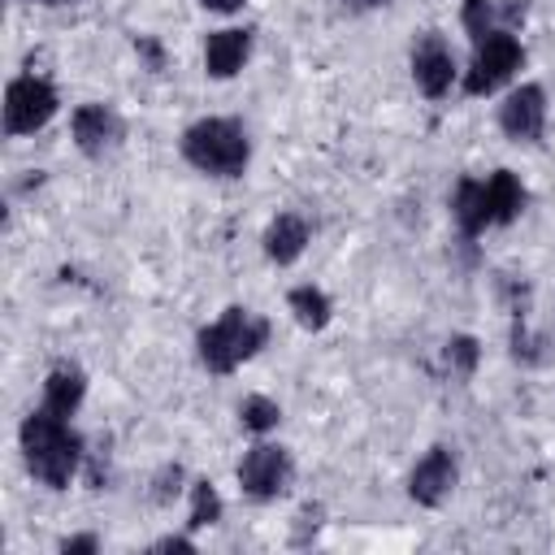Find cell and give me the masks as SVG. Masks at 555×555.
Instances as JSON below:
<instances>
[{
  "instance_id": "obj_27",
  "label": "cell",
  "mask_w": 555,
  "mask_h": 555,
  "mask_svg": "<svg viewBox=\"0 0 555 555\" xmlns=\"http://www.w3.org/2000/svg\"><path fill=\"white\" fill-rule=\"evenodd\" d=\"M22 4H35V0H22Z\"/></svg>"
},
{
  "instance_id": "obj_21",
  "label": "cell",
  "mask_w": 555,
  "mask_h": 555,
  "mask_svg": "<svg viewBox=\"0 0 555 555\" xmlns=\"http://www.w3.org/2000/svg\"><path fill=\"white\" fill-rule=\"evenodd\" d=\"M134 56H139L152 74H160V69H165V43H160L156 35H134Z\"/></svg>"
},
{
  "instance_id": "obj_4",
  "label": "cell",
  "mask_w": 555,
  "mask_h": 555,
  "mask_svg": "<svg viewBox=\"0 0 555 555\" xmlns=\"http://www.w3.org/2000/svg\"><path fill=\"white\" fill-rule=\"evenodd\" d=\"M525 65V43L516 39V30H490L486 39L473 43V56H468V69L460 74L464 78V95L481 100V95H494L499 87H507Z\"/></svg>"
},
{
  "instance_id": "obj_23",
  "label": "cell",
  "mask_w": 555,
  "mask_h": 555,
  "mask_svg": "<svg viewBox=\"0 0 555 555\" xmlns=\"http://www.w3.org/2000/svg\"><path fill=\"white\" fill-rule=\"evenodd\" d=\"M56 551L61 555H91V551H100V538L95 533H74V538H61Z\"/></svg>"
},
{
  "instance_id": "obj_20",
  "label": "cell",
  "mask_w": 555,
  "mask_h": 555,
  "mask_svg": "<svg viewBox=\"0 0 555 555\" xmlns=\"http://www.w3.org/2000/svg\"><path fill=\"white\" fill-rule=\"evenodd\" d=\"M460 26L473 43L486 39L490 30H503L499 26V0H460Z\"/></svg>"
},
{
  "instance_id": "obj_18",
  "label": "cell",
  "mask_w": 555,
  "mask_h": 555,
  "mask_svg": "<svg viewBox=\"0 0 555 555\" xmlns=\"http://www.w3.org/2000/svg\"><path fill=\"white\" fill-rule=\"evenodd\" d=\"M238 425H243L247 434L264 438V434H273V429L282 425V403L269 399V395H247V399L238 403Z\"/></svg>"
},
{
  "instance_id": "obj_16",
  "label": "cell",
  "mask_w": 555,
  "mask_h": 555,
  "mask_svg": "<svg viewBox=\"0 0 555 555\" xmlns=\"http://www.w3.org/2000/svg\"><path fill=\"white\" fill-rule=\"evenodd\" d=\"M286 312L295 317V325H299V330L321 334V330L334 321V299H330L321 286L304 282V286H291V291H286Z\"/></svg>"
},
{
  "instance_id": "obj_11",
  "label": "cell",
  "mask_w": 555,
  "mask_h": 555,
  "mask_svg": "<svg viewBox=\"0 0 555 555\" xmlns=\"http://www.w3.org/2000/svg\"><path fill=\"white\" fill-rule=\"evenodd\" d=\"M251 43H256L251 26H221V30H208V35H204V74L217 78V82L234 78V74L247 65Z\"/></svg>"
},
{
  "instance_id": "obj_25",
  "label": "cell",
  "mask_w": 555,
  "mask_h": 555,
  "mask_svg": "<svg viewBox=\"0 0 555 555\" xmlns=\"http://www.w3.org/2000/svg\"><path fill=\"white\" fill-rule=\"evenodd\" d=\"M247 0H199V9H208V13H238Z\"/></svg>"
},
{
  "instance_id": "obj_17",
  "label": "cell",
  "mask_w": 555,
  "mask_h": 555,
  "mask_svg": "<svg viewBox=\"0 0 555 555\" xmlns=\"http://www.w3.org/2000/svg\"><path fill=\"white\" fill-rule=\"evenodd\" d=\"M477 364H481V343L473 334H451L442 343V369H447V377L468 382L477 373Z\"/></svg>"
},
{
  "instance_id": "obj_2",
  "label": "cell",
  "mask_w": 555,
  "mask_h": 555,
  "mask_svg": "<svg viewBox=\"0 0 555 555\" xmlns=\"http://www.w3.org/2000/svg\"><path fill=\"white\" fill-rule=\"evenodd\" d=\"M269 343V321L243 304H230L217 321L199 325L195 334V360L204 373L212 377H230L238 373L251 356H260V347Z\"/></svg>"
},
{
  "instance_id": "obj_13",
  "label": "cell",
  "mask_w": 555,
  "mask_h": 555,
  "mask_svg": "<svg viewBox=\"0 0 555 555\" xmlns=\"http://www.w3.org/2000/svg\"><path fill=\"white\" fill-rule=\"evenodd\" d=\"M451 221H455V230H460L464 243H473V238H481L486 230H494L490 199H486V178L464 173V178L451 186Z\"/></svg>"
},
{
  "instance_id": "obj_26",
  "label": "cell",
  "mask_w": 555,
  "mask_h": 555,
  "mask_svg": "<svg viewBox=\"0 0 555 555\" xmlns=\"http://www.w3.org/2000/svg\"><path fill=\"white\" fill-rule=\"evenodd\" d=\"M390 0H356V9H386Z\"/></svg>"
},
{
  "instance_id": "obj_1",
  "label": "cell",
  "mask_w": 555,
  "mask_h": 555,
  "mask_svg": "<svg viewBox=\"0 0 555 555\" xmlns=\"http://www.w3.org/2000/svg\"><path fill=\"white\" fill-rule=\"evenodd\" d=\"M17 447H22L26 473L48 490H69V481L78 477V468L87 460V442L69 425V416H56L48 408H35L22 416Z\"/></svg>"
},
{
  "instance_id": "obj_8",
  "label": "cell",
  "mask_w": 555,
  "mask_h": 555,
  "mask_svg": "<svg viewBox=\"0 0 555 555\" xmlns=\"http://www.w3.org/2000/svg\"><path fill=\"white\" fill-rule=\"evenodd\" d=\"M546 117H551V104H546L542 82H520L499 104V130L512 143H542L546 139Z\"/></svg>"
},
{
  "instance_id": "obj_9",
  "label": "cell",
  "mask_w": 555,
  "mask_h": 555,
  "mask_svg": "<svg viewBox=\"0 0 555 555\" xmlns=\"http://www.w3.org/2000/svg\"><path fill=\"white\" fill-rule=\"evenodd\" d=\"M121 134H126V126H121V117L108 100H87L69 113V139L87 160L108 156L121 143Z\"/></svg>"
},
{
  "instance_id": "obj_14",
  "label": "cell",
  "mask_w": 555,
  "mask_h": 555,
  "mask_svg": "<svg viewBox=\"0 0 555 555\" xmlns=\"http://www.w3.org/2000/svg\"><path fill=\"white\" fill-rule=\"evenodd\" d=\"M82 399H87V373H82L78 364H52L48 377H43V399H39V408H48V412L74 421L78 408H82Z\"/></svg>"
},
{
  "instance_id": "obj_24",
  "label": "cell",
  "mask_w": 555,
  "mask_h": 555,
  "mask_svg": "<svg viewBox=\"0 0 555 555\" xmlns=\"http://www.w3.org/2000/svg\"><path fill=\"white\" fill-rule=\"evenodd\" d=\"M152 551H186V555H191V551H195V542H191V538H182V533H169V538H156V542H152Z\"/></svg>"
},
{
  "instance_id": "obj_15",
  "label": "cell",
  "mask_w": 555,
  "mask_h": 555,
  "mask_svg": "<svg viewBox=\"0 0 555 555\" xmlns=\"http://www.w3.org/2000/svg\"><path fill=\"white\" fill-rule=\"evenodd\" d=\"M486 199H490L494 225H512V221L525 212L529 191H525V182H520L512 169H494V173H486Z\"/></svg>"
},
{
  "instance_id": "obj_3",
  "label": "cell",
  "mask_w": 555,
  "mask_h": 555,
  "mask_svg": "<svg viewBox=\"0 0 555 555\" xmlns=\"http://www.w3.org/2000/svg\"><path fill=\"white\" fill-rule=\"evenodd\" d=\"M178 152L204 178H243L251 165V139L238 117H195L178 134Z\"/></svg>"
},
{
  "instance_id": "obj_12",
  "label": "cell",
  "mask_w": 555,
  "mask_h": 555,
  "mask_svg": "<svg viewBox=\"0 0 555 555\" xmlns=\"http://www.w3.org/2000/svg\"><path fill=\"white\" fill-rule=\"evenodd\" d=\"M308 243H312V225H308L304 212H291V208L278 212V217H269V225H264V234H260V251H264V260L278 264V269L295 264V260L308 251Z\"/></svg>"
},
{
  "instance_id": "obj_22",
  "label": "cell",
  "mask_w": 555,
  "mask_h": 555,
  "mask_svg": "<svg viewBox=\"0 0 555 555\" xmlns=\"http://www.w3.org/2000/svg\"><path fill=\"white\" fill-rule=\"evenodd\" d=\"M529 9H533V0H499V26L503 30H520Z\"/></svg>"
},
{
  "instance_id": "obj_19",
  "label": "cell",
  "mask_w": 555,
  "mask_h": 555,
  "mask_svg": "<svg viewBox=\"0 0 555 555\" xmlns=\"http://www.w3.org/2000/svg\"><path fill=\"white\" fill-rule=\"evenodd\" d=\"M221 512H225V503H221L217 486H212L208 477H195V481H191V512H186V525H191V529H208V525L221 520Z\"/></svg>"
},
{
  "instance_id": "obj_10",
  "label": "cell",
  "mask_w": 555,
  "mask_h": 555,
  "mask_svg": "<svg viewBox=\"0 0 555 555\" xmlns=\"http://www.w3.org/2000/svg\"><path fill=\"white\" fill-rule=\"evenodd\" d=\"M455 481H460V460H455L451 447L438 442V447H429V451L412 464V473H408V499H412L416 507H442V503L451 499Z\"/></svg>"
},
{
  "instance_id": "obj_7",
  "label": "cell",
  "mask_w": 555,
  "mask_h": 555,
  "mask_svg": "<svg viewBox=\"0 0 555 555\" xmlns=\"http://www.w3.org/2000/svg\"><path fill=\"white\" fill-rule=\"evenodd\" d=\"M408 69H412V82L425 100H447L451 87L460 82V65H455V52L451 43L442 39V30H421L412 39V52H408Z\"/></svg>"
},
{
  "instance_id": "obj_5",
  "label": "cell",
  "mask_w": 555,
  "mask_h": 555,
  "mask_svg": "<svg viewBox=\"0 0 555 555\" xmlns=\"http://www.w3.org/2000/svg\"><path fill=\"white\" fill-rule=\"evenodd\" d=\"M56 113H61V91L52 78H43V74L9 78V87H4V134L9 139L39 134Z\"/></svg>"
},
{
  "instance_id": "obj_6",
  "label": "cell",
  "mask_w": 555,
  "mask_h": 555,
  "mask_svg": "<svg viewBox=\"0 0 555 555\" xmlns=\"http://www.w3.org/2000/svg\"><path fill=\"white\" fill-rule=\"evenodd\" d=\"M234 477H238V490L251 503H273L295 486V460L282 442H256V447L243 451Z\"/></svg>"
}]
</instances>
